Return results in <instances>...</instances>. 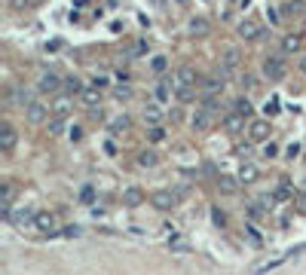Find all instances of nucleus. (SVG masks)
<instances>
[{
    "mask_svg": "<svg viewBox=\"0 0 306 275\" xmlns=\"http://www.w3.org/2000/svg\"><path fill=\"white\" fill-rule=\"evenodd\" d=\"M266 113H279V101H276V98L266 101Z\"/></svg>",
    "mask_w": 306,
    "mask_h": 275,
    "instance_id": "41",
    "label": "nucleus"
},
{
    "mask_svg": "<svg viewBox=\"0 0 306 275\" xmlns=\"http://www.w3.org/2000/svg\"><path fill=\"white\" fill-rule=\"evenodd\" d=\"M104 150H107L110 156H117V144H113V141H107V144H104Z\"/></svg>",
    "mask_w": 306,
    "mask_h": 275,
    "instance_id": "43",
    "label": "nucleus"
},
{
    "mask_svg": "<svg viewBox=\"0 0 306 275\" xmlns=\"http://www.w3.org/2000/svg\"><path fill=\"white\" fill-rule=\"evenodd\" d=\"M245 120H248V116H242V113H226L223 116V126H226V132H242L245 129Z\"/></svg>",
    "mask_w": 306,
    "mask_h": 275,
    "instance_id": "16",
    "label": "nucleus"
},
{
    "mask_svg": "<svg viewBox=\"0 0 306 275\" xmlns=\"http://www.w3.org/2000/svg\"><path fill=\"white\" fill-rule=\"evenodd\" d=\"M150 67H153V73H166V67H169V58L166 55H157L150 61Z\"/></svg>",
    "mask_w": 306,
    "mask_h": 275,
    "instance_id": "30",
    "label": "nucleus"
},
{
    "mask_svg": "<svg viewBox=\"0 0 306 275\" xmlns=\"http://www.w3.org/2000/svg\"><path fill=\"white\" fill-rule=\"evenodd\" d=\"M248 138L254 144H266V141H270V123H266V120H254L248 126Z\"/></svg>",
    "mask_w": 306,
    "mask_h": 275,
    "instance_id": "7",
    "label": "nucleus"
},
{
    "mask_svg": "<svg viewBox=\"0 0 306 275\" xmlns=\"http://www.w3.org/2000/svg\"><path fill=\"white\" fill-rule=\"evenodd\" d=\"M257 177H260V168H257L254 162H245V165L239 168V180H242V184H254Z\"/></svg>",
    "mask_w": 306,
    "mask_h": 275,
    "instance_id": "19",
    "label": "nucleus"
},
{
    "mask_svg": "<svg viewBox=\"0 0 306 275\" xmlns=\"http://www.w3.org/2000/svg\"><path fill=\"white\" fill-rule=\"evenodd\" d=\"M291 196H294V193H291V187H288V180H282V184L276 187V199H291Z\"/></svg>",
    "mask_w": 306,
    "mask_h": 275,
    "instance_id": "35",
    "label": "nucleus"
},
{
    "mask_svg": "<svg viewBox=\"0 0 306 275\" xmlns=\"http://www.w3.org/2000/svg\"><path fill=\"white\" fill-rule=\"evenodd\" d=\"M172 83H175V92H178V89H190V86H196V70L190 67V64L178 67V73L172 76Z\"/></svg>",
    "mask_w": 306,
    "mask_h": 275,
    "instance_id": "3",
    "label": "nucleus"
},
{
    "mask_svg": "<svg viewBox=\"0 0 306 275\" xmlns=\"http://www.w3.org/2000/svg\"><path fill=\"white\" fill-rule=\"evenodd\" d=\"M34 226L40 229V232H46V235H55V232H58V220H55V214H52V211H37Z\"/></svg>",
    "mask_w": 306,
    "mask_h": 275,
    "instance_id": "5",
    "label": "nucleus"
},
{
    "mask_svg": "<svg viewBox=\"0 0 306 275\" xmlns=\"http://www.w3.org/2000/svg\"><path fill=\"white\" fill-rule=\"evenodd\" d=\"M150 202H153V208H160V211H172L175 205H178V193H172V190H157L150 196Z\"/></svg>",
    "mask_w": 306,
    "mask_h": 275,
    "instance_id": "2",
    "label": "nucleus"
},
{
    "mask_svg": "<svg viewBox=\"0 0 306 275\" xmlns=\"http://www.w3.org/2000/svg\"><path fill=\"white\" fill-rule=\"evenodd\" d=\"M49 110H52V107H46L43 101H34V104L25 110V113H28V123H34V126L46 123V120H49Z\"/></svg>",
    "mask_w": 306,
    "mask_h": 275,
    "instance_id": "8",
    "label": "nucleus"
},
{
    "mask_svg": "<svg viewBox=\"0 0 306 275\" xmlns=\"http://www.w3.org/2000/svg\"><path fill=\"white\" fill-rule=\"evenodd\" d=\"M303 70H306V58H303Z\"/></svg>",
    "mask_w": 306,
    "mask_h": 275,
    "instance_id": "47",
    "label": "nucleus"
},
{
    "mask_svg": "<svg viewBox=\"0 0 306 275\" xmlns=\"http://www.w3.org/2000/svg\"><path fill=\"white\" fill-rule=\"evenodd\" d=\"M172 92H175V83L172 80H163V83H157V89H153V98H157L160 104H169L172 101Z\"/></svg>",
    "mask_w": 306,
    "mask_h": 275,
    "instance_id": "15",
    "label": "nucleus"
},
{
    "mask_svg": "<svg viewBox=\"0 0 306 275\" xmlns=\"http://www.w3.org/2000/svg\"><path fill=\"white\" fill-rule=\"evenodd\" d=\"M245 232H248V239H251L254 245H260V242H263V239H260V232H257V226H254V223H248V226H245Z\"/></svg>",
    "mask_w": 306,
    "mask_h": 275,
    "instance_id": "36",
    "label": "nucleus"
},
{
    "mask_svg": "<svg viewBox=\"0 0 306 275\" xmlns=\"http://www.w3.org/2000/svg\"><path fill=\"white\" fill-rule=\"evenodd\" d=\"M147 138H150L153 144H163V141H166V129H163V126H150V129H147Z\"/></svg>",
    "mask_w": 306,
    "mask_h": 275,
    "instance_id": "27",
    "label": "nucleus"
},
{
    "mask_svg": "<svg viewBox=\"0 0 306 275\" xmlns=\"http://www.w3.org/2000/svg\"><path fill=\"white\" fill-rule=\"evenodd\" d=\"M16 141H19V135H16L13 126H4V129H0V150H4V153H13V150H16Z\"/></svg>",
    "mask_w": 306,
    "mask_h": 275,
    "instance_id": "12",
    "label": "nucleus"
},
{
    "mask_svg": "<svg viewBox=\"0 0 306 275\" xmlns=\"http://www.w3.org/2000/svg\"><path fill=\"white\" fill-rule=\"evenodd\" d=\"M303 40L300 37H282V52H300Z\"/></svg>",
    "mask_w": 306,
    "mask_h": 275,
    "instance_id": "24",
    "label": "nucleus"
},
{
    "mask_svg": "<svg viewBox=\"0 0 306 275\" xmlns=\"http://www.w3.org/2000/svg\"><path fill=\"white\" fill-rule=\"evenodd\" d=\"M10 101H13V107L28 110V107L34 104V95H31V89H28V86H16V89H13V95H10Z\"/></svg>",
    "mask_w": 306,
    "mask_h": 275,
    "instance_id": "10",
    "label": "nucleus"
},
{
    "mask_svg": "<svg viewBox=\"0 0 306 275\" xmlns=\"http://www.w3.org/2000/svg\"><path fill=\"white\" fill-rule=\"evenodd\" d=\"M285 73H288V67H285V58L282 55H266L263 58V76L270 83H279Z\"/></svg>",
    "mask_w": 306,
    "mask_h": 275,
    "instance_id": "1",
    "label": "nucleus"
},
{
    "mask_svg": "<svg viewBox=\"0 0 306 275\" xmlns=\"http://www.w3.org/2000/svg\"><path fill=\"white\" fill-rule=\"evenodd\" d=\"M202 92H205V98L220 95V92H223V73H220V76H208V80L202 83Z\"/></svg>",
    "mask_w": 306,
    "mask_h": 275,
    "instance_id": "17",
    "label": "nucleus"
},
{
    "mask_svg": "<svg viewBox=\"0 0 306 275\" xmlns=\"http://www.w3.org/2000/svg\"><path fill=\"white\" fill-rule=\"evenodd\" d=\"M297 208H300V211L306 214V196H300V199H297Z\"/></svg>",
    "mask_w": 306,
    "mask_h": 275,
    "instance_id": "45",
    "label": "nucleus"
},
{
    "mask_svg": "<svg viewBox=\"0 0 306 275\" xmlns=\"http://www.w3.org/2000/svg\"><path fill=\"white\" fill-rule=\"evenodd\" d=\"M22 4H25V7H34V4H40V0H22Z\"/></svg>",
    "mask_w": 306,
    "mask_h": 275,
    "instance_id": "46",
    "label": "nucleus"
},
{
    "mask_svg": "<svg viewBox=\"0 0 306 275\" xmlns=\"http://www.w3.org/2000/svg\"><path fill=\"white\" fill-rule=\"evenodd\" d=\"M80 199H83V202H92V187H86V190L80 193Z\"/></svg>",
    "mask_w": 306,
    "mask_h": 275,
    "instance_id": "42",
    "label": "nucleus"
},
{
    "mask_svg": "<svg viewBox=\"0 0 306 275\" xmlns=\"http://www.w3.org/2000/svg\"><path fill=\"white\" fill-rule=\"evenodd\" d=\"M61 83H64V80H61V76L49 70V73H43V76H40V80H37V92H43V95H55V92L61 89Z\"/></svg>",
    "mask_w": 306,
    "mask_h": 275,
    "instance_id": "4",
    "label": "nucleus"
},
{
    "mask_svg": "<svg viewBox=\"0 0 306 275\" xmlns=\"http://www.w3.org/2000/svg\"><path fill=\"white\" fill-rule=\"evenodd\" d=\"M13 199H16V187H13V180H4V187H0V208H4V214L13 211Z\"/></svg>",
    "mask_w": 306,
    "mask_h": 275,
    "instance_id": "11",
    "label": "nucleus"
},
{
    "mask_svg": "<svg viewBox=\"0 0 306 275\" xmlns=\"http://www.w3.org/2000/svg\"><path fill=\"white\" fill-rule=\"evenodd\" d=\"M239 58H242V55H239L236 49H226V55H223V70H226V73L239 70Z\"/></svg>",
    "mask_w": 306,
    "mask_h": 275,
    "instance_id": "21",
    "label": "nucleus"
},
{
    "mask_svg": "<svg viewBox=\"0 0 306 275\" xmlns=\"http://www.w3.org/2000/svg\"><path fill=\"white\" fill-rule=\"evenodd\" d=\"M239 34L245 37V40H257V37H263L266 31H263V28H260V25L254 22V19H245V22L239 25Z\"/></svg>",
    "mask_w": 306,
    "mask_h": 275,
    "instance_id": "14",
    "label": "nucleus"
},
{
    "mask_svg": "<svg viewBox=\"0 0 306 275\" xmlns=\"http://www.w3.org/2000/svg\"><path fill=\"white\" fill-rule=\"evenodd\" d=\"M276 153H279V147H276L273 141H270V144H266V147H263V156H266V159H273V156H276Z\"/></svg>",
    "mask_w": 306,
    "mask_h": 275,
    "instance_id": "38",
    "label": "nucleus"
},
{
    "mask_svg": "<svg viewBox=\"0 0 306 275\" xmlns=\"http://www.w3.org/2000/svg\"><path fill=\"white\" fill-rule=\"evenodd\" d=\"M211 123H214V113H211V110H205V107H199V110L193 113V120H190L193 132H208V129H211Z\"/></svg>",
    "mask_w": 306,
    "mask_h": 275,
    "instance_id": "9",
    "label": "nucleus"
},
{
    "mask_svg": "<svg viewBox=\"0 0 306 275\" xmlns=\"http://www.w3.org/2000/svg\"><path fill=\"white\" fill-rule=\"evenodd\" d=\"M52 113H55V116H67V113H70V98H58V101L52 104Z\"/></svg>",
    "mask_w": 306,
    "mask_h": 275,
    "instance_id": "28",
    "label": "nucleus"
},
{
    "mask_svg": "<svg viewBox=\"0 0 306 275\" xmlns=\"http://www.w3.org/2000/svg\"><path fill=\"white\" fill-rule=\"evenodd\" d=\"M217 187H220V193H236V180L233 177H220Z\"/></svg>",
    "mask_w": 306,
    "mask_h": 275,
    "instance_id": "34",
    "label": "nucleus"
},
{
    "mask_svg": "<svg viewBox=\"0 0 306 275\" xmlns=\"http://www.w3.org/2000/svg\"><path fill=\"white\" fill-rule=\"evenodd\" d=\"M64 89H67L70 95H80V92H83L86 86H83L80 80H76V76H67V80H64Z\"/></svg>",
    "mask_w": 306,
    "mask_h": 275,
    "instance_id": "29",
    "label": "nucleus"
},
{
    "mask_svg": "<svg viewBox=\"0 0 306 275\" xmlns=\"http://www.w3.org/2000/svg\"><path fill=\"white\" fill-rule=\"evenodd\" d=\"M7 220L25 229V226H34V220H37V211L25 205V208H19V211H10V214H7Z\"/></svg>",
    "mask_w": 306,
    "mask_h": 275,
    "instance_id": "6",
    "label": "nucleus"
},
{
    "mask_svg": "<svg viewBox=\"0 0 306 275\" xmlns=\"http://www.w3.org/2000/svg\"><path fill=\"white\" fill-rule=\"evenodd\" d=\"M113 95H117V98H132V89L129 86H117V89H113Z\"/></svg>",
    "mask_w": 306,
    "mask_h": 275,
    "instance_id": "37",
    "label": "nucleus"
},
{
    "mask_svg": "<svg viewBox=\"0 0 306 275\" xmlns=\"http://www.w3.org/2000/svg\"><path fill=\"white\" fill-rule=\"evenodd\" d=\"M80 98H83V104L98 107V104H101V89H98V86H86V89L80 92Z\"/></svg>",
    "mask_w": 306,
    "mask_h": 275,
    "instance_id": "18",
    "label": "nucleus"
},
{
    "mask_svg": "<svg viewBox=\"0 0 306 275\" xmlns=\"http://www.w3.org/2000/svg\"><path fill=\"white\" fill-rule=\"evenodd\" d=\"M64 235H80V226H64Z\"/></svg>",
    "mask_w": 306,
    "mask_h": 275,
    "instance_id": "44",
    "label": "nucleus"
},
{
    "mask_svg": "<svg viewBox=\"0 0 306 275\" xmlns=\"http://www.w3.org/2000/svg\"><path fill=\"white\" fill-rule=\"evenodd\" d=\"M211 217H214V223H217V226H223V223H226V217H223V211H217V208L211 211Z\"/></svg>",
    "mask_w": 306,
    "mask_h": 275,
    "instance_id": "39",
    "label": "nucleus"
},
{
    "mask_svg": "<svg viewBox=\"0 0 306 275\" xmlns=\"http://www.w3.org/2000/svg\"><path fill=\"white\" fill-rule=\"evenodd\" d=\"M190 31H193L196 37H205V34H211V22L199 16V19H193V22H190Z\"/></svg>",
    "mask_w": 306,
    "mask_h": 275,
    "instance_id": "20",
    "label": "nucleus"
},
{
    "mask_svg": "<svg viewBox=\"0 0 306 275\" xmlns=\"http://www.w3.org/2000/svg\"><path fill=\"white\" fill-rule=\"evenodd\" d=\"M233 110H236V113H242V116H251V110H254V107H251V101H245V98H239V101L233 104Z\"/></svg>",
    "mask_w": 306,
    "mask_h": 275,
    "instance_id": "33",
    "label": "nucleus"
},
{
    "mask_svg": "<svg viewBox=\"0 0 306 275\" xmlns=\"http://www.w3.org/2000/svg\"><path fill=\"white\" fill-rule=\"evenodd\" d=\"M144 120H147L150 126H160V120H163V110H160V104H150V107L144 110Z\"/></svg>",
    "mask_w": 306,
    "mask_h": 275,
    "instance_id": "23",
    "label": "nucleus"
},
{
    "mask_svg": "<svg viewBox=\"0 0 306 275\" xmlns=\"http://www.w3.org/2000/svg\"><path fill=\"white\" fill-rule=\"evenodd\" d=\"M129 126H132V123H129V116H117V120L110 123V135H123Z\"/></svg>",
    "mask_w": 306,
    "mask_h": 275,
    "instance_id": "25",
    "label": "nucleus"
},
{
    "mask_svg": "<svg viewBox=\"0 0 306 275\" xmlns=\"http://www.w3.org/2000/svg\"><path fill=\"white\" fill-rule=\"evenodd\" d=\"M138 165H141V168H153V165H157V153H153V150H144V153L138 156Z\"/></svg>",
    "mask_w": 306,
    "mask_h": 275,
    "instance_id": "26",
    "label": "nucleus"
},
{
    "mask_svg": "<svg viewBox=\"0 0 306 275\" xmlns=\"http://www.w3.org/2000/svg\"><path fill=\"white\" fill-rule=\"evenodd\" d=\"M288 257H291V251H288L285 257H279V260H266V263H260V266L254 269V275H263V272H273V269H279V266H282V263H285Z\"/></svg>",
    "mask_w": 306,
    "mask_h": 275,
    "instance_id": "22",
    "label": "nucleus"
},
{
    "mask_svg": "<svg viewBox=\"0 0 306 275\" xmlns=\"http://www.w3.org/2000/svg\"><path fill=\"white\" fill-rule=\"evenodd\" d=\"M141 202H144V190L141 187H126L123 190V205L126 208H138Z\"/></svg>",
    "mask_w": 306,
    "mask_h": 275,
    "instance_id": "13",
    "label": "nucleus"
},
{
    "mask_svg": "<svg viewBox=\"0 0 306 275\" xmlns=\"http://www.w3.org/2000/svg\"><path fill=\"white\" fill-rule=\"evenodd\" d=\"M147 49H150V46H147V40H138V43H135V52H138V55H144Z\"/></svg>",
    "mask_w": 306,
    "mask_h": 275,
    "instance_id": "40",
    "label": "nucleus"
},
{
    "mask_svg": "<svg viewBox=\"0 0 306 275\" xmlns=\"http://www.w3.org/2000/svg\"><path fill=\"white\" fill-rule=\"evenodd\" d=\"M64 132V116H52L49 120V135H61Z\"/></svg>",
    "mask_w": 306,
    "mask_h": 275,
    "instance_id": "32",
    "label": "nucleus"
},
{
    "mask_svg": "<svg viewBox=\"0 0 306 275\" xmlns=\"http://www.w3.org/2000/svg\"><path fill=\"white\" fill-rule=\"evenodd\" d=\"M193 95H196V86H190V89H178V92H175V98H178V101H184V104L193 101Z\"/></svg>",
    "mask_w": 306,
    "mask_h": 275,
    "instance_id": "31",
    "label": "nucleus"
}]
</instances>
